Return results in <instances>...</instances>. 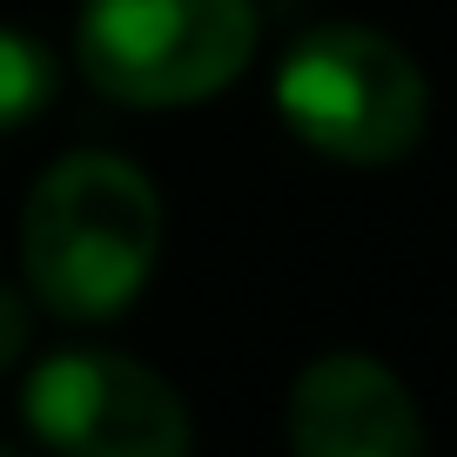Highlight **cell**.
Instances as JSON below:
<instances>
[{
  "label": "cell",
  "mask_w": 457,
  "mask_h": 457,
  "mask_svg": "<svg viewBox=\"0 0 457 457\" xmlns=\"http://www.w3.org/2000/svg\"><path fill=\"white\" fill-rule=\"evenodd\" d=\"M21 350H28V303L0 283V370H7Z\"/></svg>",
  "instance_id": "7"
},
{
  "label": "cell",
  "mask_w": 457,
  "mask_h": 457,
  "mask_svg": "<svg viewBox=\"0 0 457 457\" xmlns=\"http://www.w3.org/2000/svg\"><path fill=\"white\" fill-rule=\"evenodd\" d=\"M276 114L303 148L350 169L403 162L424 135V74L377 28H310L276 68Z\"/></svg>",
  "instance_id": "2"
},
{
  "label": "cell",
  "mask_w": 457,
  "mask_h": 457,
  "mask_svg": "<svg viewBox=\"0 0 457 457\" xmlns=\"http://www.w3.org/2000/svg\"><path fill=\"white\" fill-rule=\"evenodd\" d=\"M28 424L61 457H188L195 424L169 377L114 350H61L28 384Z\"/></svg>",
  "instance_id": "4"
},
{
  "label": "cell",
  "mask_w": 457,
  "mask_h": 457,
  "mask_svg": "<svg viewBox=\"0 0 457 457\" xmlns=\"http://www.w3.org/2000/svg\"><path fill=\"white\" fill-rule=\"evenodd\" d=\"M0 457H21V451H7V444H0Z\"/></svg>",
  "instance_id": "8"
},
{
  "label": "cell",
  "mask_w": 457,
  "mask_h": 457,
  "mask_svg": "<svg viewBox=\"0 0 457 457\" xmlns=\"http://www.w3.org/2000/svg\"><path fill=\"white\" fill-rule=\"evenodd\" d=\"M162 249V195L121 155H68L21 209V270L74 323L129 310Z\"/></svg>",
  "instance_id": "1"
},
{
  "label": "cell",
  "mask_w": 457,
  "mask_h": 457,
  "mask_svg": "<svg viewBox=\"0 0 457 457\" xmlns=\"http://www.w3.org/2000/svg\"><path fill=\"white\" fill-rule=\"evenodd\" d=\"M256 54V0H87L74 61L108 101L188 108L222 95Z\"/></svg>",
  "instance_id": "3"
},
{
  "label": "cell",
  "mask_w": 457,
  "mask_h": 457,
  "mask_svg": "<svg viewBox=\"0 0 457 457\" xmlns=\"http://www.w3.org/2000/svg\"><path fill=\"white\" fill-rule=\"evenodd\" d=\"M54 101V54L28 28H0V135Z\"/></svg>",
  "instance_id": "6"
},
{
  "label": "cell",
  "mask_w": 457,
  "mask_h": 457,
  "mask_svg": "<svg viewBox=\"0 0 457 457\" xmlns=\"http://www.w3.org/2000/svg\"><path fill=\"white\" fill-rule=\"evenodd\" d=\"M289 451L296 457H424V417L397 370L337 350L316 357L289 390Z\"/></svg>",
  "instance_id": "5"
}]
</instances>
